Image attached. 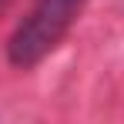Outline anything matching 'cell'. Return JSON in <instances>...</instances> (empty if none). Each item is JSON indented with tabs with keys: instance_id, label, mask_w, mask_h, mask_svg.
<instances>
[{
	"instance_id": "1",
	"label": "cell",
	"mask_w": 124,
	"mask_h": 124,
	"mask_svg": "<svg viewBox=\"0 0 124 124\" xmlns=\"http://www.w3.org/2000/svg\"><path fill=\"white\" fill-rule=\"evenodd\" d=\"M87 0H37L7 40V61L17 70H30L64 40Z\"/></svg>"
}]
</instances>
